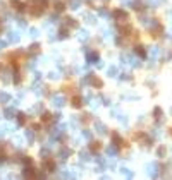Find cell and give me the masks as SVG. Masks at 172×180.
Returning a JSON list of instances; mask_svg holds the SVG:
<instances>
[{
    "mask_svg": "<svg viewBox=\"0 0 172 180\" xmlns=\"http://www.w3.org/2000/svg\"><path fill=\"white\" fill-rule=\"evenodd\" d=\"M45 7H47V0H36L33 5H31L29 10H31V14H33V15H40Z\"/></svg>",
    "mask_w": 172,
    "mask_h": 180,
    "instance_id": "obj_1",
    "label": "cell"
},
{
    "mask_svg": "<svg viewBox=\"0 0 172 180\" xmlns=\"http://www.w3.org/2000/svg\"><path fill=\"white\" fill-rule=\"evenodd\" d=\"M112 15H114V17H117L119 21H127V19H129L127 12H126V10H122V9H115V10L112 12Z\"/></svg>",
    "mask_w": 172,
    "mask_h": 180,
    "instance_id": "obj_2",
    "label": "cell"
},
{
    "mask_svg": "<svg viewBox=\"0 0 172 180\" xmlns=\"http://www.w3.org/2000/svg\"><path fill=\"white\" fill-rule=\"evenodd\" d=\"M52 103L60 108V106H64V103H66V96H64V94H54V96H52Z\"/></svg>",
    "mask_w": 172,
    "mask_h": 180,
    "instance_id": "obj_3",
    "label": "cell"
},
{
    "mask_svg": "<svg viewBox=\"0 0 172 180\" xmlns=\"http://www.w3.org/2000/svg\"><path fill=\"white\" fill-rule=\"evenodd\" d=\"M96 60H100L98 53H96V52H89V50H88V57H86V62H88V63H95Z\"/></svg>",
    "mask_w": 172,
    "mask_h": 180,
    "instance_id": "obj_4",
    "label": "cell"
},
{
    "mask_svg": "<svg viewBox=\"0 0 172 180\" xmlns=\"http://www.w3.org/2000/svg\"><path fill=\"white\" fill-rule=\"evenodd\" d=\"M112 141H114V144H115V146H122L124 144V139L121 137L117 132H114V134H112Z\"/></svg>",
    "mask_w": 172,
    "mask_h": 180,
    "instance_id": "obj_5",
    "label": "cell"
},
{
    "mask_svg": "<svg viewBox=\"0 0 172 180\" xmlns=\"http://www.w3.org/2000/svg\"><path fill=\"white\" fill-rule=\"evenodd\" d=\"M107 154H109L110 158H112V156H117V154H119V149H117V146H109V148H107Z\"/></svg>",
    "mask_w": 172,
    "mask_h": 180,
    "instance_id": "obj_6",
    "label": "cell"
},
{
    "mask_svg": "<svg viewBox=\"0 0 172 180\" xmlns=\"http://www.w3.org/2000/svg\"><path fill=\"white\" fill-rule=\"evenodd\" d=\"M95 127H96V132H98V134H102V136H105V134H107V127H105L103 124L96 122V124H95Z\"/></svg>",
    "mask_w": 172,
    "mask_h": 180,
    "instance_id": "obj_7",
    "label": "cell"
},
{
    "mask_svg": "<svg viewBox=\"0 0 172 180\" xmlns=\"http://www.w3.org/2000/svg\"><path fill=\"white\" fill-rule=\"evenodd\" d=\"M89 86H93V88H102V81H100L96 76H93L91 77V81H89Z\"/></svg>",
    "mask_w": 172,
    "mask_h": 180,
    "instance_id": "obj_8",
    "label": "cell"
},
{
    "mask_svg": "<svg viewBox=\"0 0 172 180\" xmlns=\"http://www.w3.org/2000/svg\"><path fill=\"white\" fill-rule=\"evenodd\" d=\"M7 38H9V41H12V43H17V41H19V35H17L16 31H10V33L7 35Z\"/></svg>",
    "mask_w": 172,
    "mask_h": 180,
    "instance_id": "obj_9",
    "label": "cell"
},
{
    "mask_svg": "<svg viewBox=\"0 0 172 180\" xmlns=\"http://www.w3.org/2000/svg\"><path fill=\"white\" fill-rule=\"evenodd\" d=\"M117 29H119V33H121L122 36H127V35H129V31H131L129 26H119Z\"/></svg>",
    "mask_w": 172,
    "mask_h": 180,
    "instance_id": "obj_10",
    "label": "cell"
},
{
    "mask_svg": "<svg viewBox=\"0 0 172 180\" xmlns=\"http://www.w3.org/2000/svg\"><path fill=\"white\" fill-rule=\"evenodd\" d=\"M10 4H12V7H14V9H19V10H24V4H22V2H19V0H12Z\"/></svg>",
    "mask_w": 172,
    "mask_h": 180,
    "instance_id": "obj_11",
    "label": "cell"
},
{
    "mask_svg": "<svg viewBox=\"0 0 172 180\" xmlns=\"http://www.w3.org/2000/svg\"><path fill=\"white\" fill-rule=\"evenodd\" d=\"M100 149V142H96V141H91V144H89V151L91 153H96Z\"/></svg>",
    "mask_w": 172,
    "mask_h": 180,
    "instance_id": "obj_12",
    "label": "cell"
},
{
    "mask_svg": "<svg viewBox=\"0 0 172 180\" xmlns=\"http://www.w3.org/2000/svg\"><path fill=\"white\" fill-rule=\"evenodd\" d=\"M81 105H83V101H81V98L79 96L72 98V106H74V108H81Z\"/></svg>",
    "mask_w": 172,
    "mask_h": 180,
    "instance_id": "obj_13",
    "label": "cell"
},
{
    "mask_svg": "<svg viewBox=\"0 0 172 180\" xmlns=\"http://www.w3.org/2000/svg\"><path fill=\"white\" fill-rule=\"evenodd\" d=\"M66 24H67V28H77V21H76V19H72V17H67Z\"/></svg>",
    "mask_w": 172,
    "mask_h": 180,
    "instance_id": "obj_14",
    "label": "cell"
},
{
    "mask_svg": "<svg viewBox=\"0 0 172 180\" xmlns=\"http://www.w3.org/2000/svg\"><path fill=\"white\" fill-rule=\"evenodd\" d=\"M91 159V151H83L81 153V161H89Z\"/></svg>",
    "mask_w": 172,
    "mask_h": 180,
    "instance_id": "obj_15",
    "label": "cell"
},
{
    "mask_svg": "<svg viewBox=\"0 0 172 180\" xmlns=\"http://www.w3.org/2000/svg\"><path fill=\"white\" fill-rule=\"evenodd\" d=\"M69 154H71V149H67V148H62V149H60V158L62 159L69 158Z\"/></svg>",
    "mask_w": 172,
    "mask_h": 180,
    "instance_id": "obj_16",
    "label": "cell"
},
{
    "mask_svg": "<svg viewBox=\"0 0 172 180\" xmlns=\"http://www.w3.org/2000/svg\"><path fill=\"white\" fill-rule=\"evenodd\" d=\"M0 101H2V103H9V101H10V94L2 93V94H0Z\"/></svg>",
    "mask_w": 172,
    "mask_h": 180,
    "instance_id": "obj_17",
    "label": "cell"
},
{
    "mask_svg": "<svg viewBox=\"0 0 172 180\" xmlns=\"http://www.w3.org/2000/svg\"><path fill=\"white\" fill-rule=\"evenodd\" d=\"M165 153H167V148H165V146H160V148L157 149V154L160 156V158H164V156H165Z\"/></svg>",
    "mask_w": 172,
    "mask_h": 180,
    "instance_id": "obj_18",
    "label": "cell"
},
{
    "mask_svg": "<svg viewBox=\"0 0 172 180\" xmlns=\"http://www.w3.org/2000/svg\"><path fill=\"white\" fill-rule=\"evenodd\" d=\"M136 53H138L139 57H144V55H146V50H144L141 45H138V46H136Z\"/></svg>",
    "mask_w": 172,
    "mask_h": 180,
    "instance_id": "obj_19",
    "label": "cell"
},
{
    "mask_svg": "<svg viewBox=\"0 0 172 180\" xmlns=\"http://www.w3.org/2000/svg\"><path fill=\"white\" fill-rule=\"evenodd\" d=\"M117 74H119V69H117V67H110L109 69V76L110 77H115Z\"/></svg>",
    "mask_w": 172,
    "mask_h": 180,
    "instance_id": "obj_20",
    "label": "cell"
},
{
    "mask_svg": "<svg viewBox=\"0 0 172 180\" xmlns=\"http://www.w3.org/2000/svg\"><path fill=\"white\" fill-rule=\"evenodd\" d=\"M29 52H33V53H38V52H40V45H38V43H33V45L29 46Z\"/></svg>",
    "mask_w": 172,
    "mask_h": 180,
    "instance_id": "obj_21",
    "label": "cell"
},
{
    "mask_svg": "<svg viewBox=\"0 0 172 180\" xmlns=\"http://www.w3.org/2000/svg\"><path fill=\"white\" fill-rule=\"evenodd\" d=\"M26 139L29 141V142H33V141H34V134L31 131H26Z\"/></svg>",
    "mask_w": 172,
    "mask_h": 180,
    "instance_id": "obj_22",
    "label": "cell"
},
{
    "mask_svg": "<svg viewBox=\"0 0 172 180\" xmlns=\"http://www.w3.org/2000/svg\"><path fill=\"white\" fill-rule=\"evenodd\" d=\"M41 120H43V122H50V120H52V117H50V113H47V111H45V113L41 115Z\"/></svg>",
    "mask_w": 172,
    "mask_h": 180,
    "instance_id": "obj_23",
    "label": "cell"
},
{
    "mask_svg": "<svg viewBox=\"0 0 172 180\" xmlns=\"http://www.w3.org/2000/svg\"><path fill=\"white\" fill-rule=\"evenodd\" d=\"M153 117L160 118V117H162V110H160V108H155V110H153Z\"/></svg>",
    "mask_w": 172,
    "mask_h": 180,
    "instance_id": "obj_24",
    "label": "cell"
},
{
    "mask_svg": "<svg viewBox=\"0 0 172 180\" xmlns=\"http://www.w3.org/2000/svg\"><path fill=\"white\" fill-rule=\"evenodd\" d=\"M5 117L7 118H12L14 117V110H12V108H7V110H5Z\"/></svg>",
    "mask_w": 172,
    "mask_h": 180,
    "instance_id": "obj_25",
    "label": "cell"
},
{
    "mask_svg": "<svg viewBox=\"0 0 172 180\" xmlns=\"http://www.w3.org/2000/svg\"><path fill=\"white\" fill-rule=\"evenodd\" d=\"M121 170H122V173L126 175V177H129V179H133V177H134V175H133L131 172H127V168H121Z\"/></svg>",
    "mask_w": 172,
    "mask_h": 180,
    "instance_id": "obj_26",
    "label": "cell"
},
{
    "mask_svg": "<svg viewBox=\"0 0 172 180\" xmlns=\"http://www.w3.org/2000/svg\"><path fill=\"white\" fill-rule=\"evenodd\" d=\"M71 7L77 9V7H79V0H72V2H71Z\"/></svg>",
    "mask_w": 172,
    "mask_h": 180,
    "instance_id": "obj_27",
    "label": "cell"
},
{
    "mask_svg": "<svg viewBox=\"0 0 172 180\" xmlns=\"http://www.w3.org/2000/svg\"><path fill=\"white\" fill-rule=\"evenodd\" d=\"M83 137H84V139H91V132L84 131V132H83Z\"/></svg>",
    "mask_w": 172,
    "mask_h": 180,
    "instance_id": "obj_28",
    "label": "cell"
},
{
    "mask_svg": "<svg viewBox=\"0 0 172 180\" xmlns=\"http://www.w3.org/2000/svg\"><path fill=\"white\" fill-rule=\"evenodd\" d=\"M84 38H88V31H81V35H79V40H84Z\"/></svg>",
    "mask_w": 172,
    "mask_h": 180,
    "instance_id": "obj_29",
    "label": "cell"
},
{
    "mask_svg": "<svg viewBox=\"0 0 172 180\" xmlns=\"http://www.w3.org/2000/svg\"><path fill=\"white\" fill-rule=\"evenodd\" d=\"M55 10H59V12L64 10V4H57V5H55Z\"/></svg>",
    "mask_w": 172,
    "mask_h": 180,
    "instance_id": "obj_30",
    "label": "cell"
},
{
    "mask_svg": "<svg viewBox=\"0 0 172 180\" xmlns=\"http://www.w3.org/2000/svg\"><path fill=\"white\" fill-rule=\"evenodd\" d=\"M29 35H31V36H38V31H36V29H31V31H29Z\"/></svg>",
    "mask_w": 172,
    "mask_h": 180,
    "instance_id": "obj_31",
    "label": "cell"
},
{
    "mask_svg": "<svg viewBox=\"0 0 172 180\" xmlns=\"http://www.w3.org/2000/svg\"><path fill=\"white\" fill-rule=\"evenodd\" d=\"M4 46H5V41H4V40H0V48H4Z\"/></svg>",
    "mask_w": 172,
    "mask_h": 180,
    "instance_id": "obj_32",
    "label": "cell"
}]
</instances>
